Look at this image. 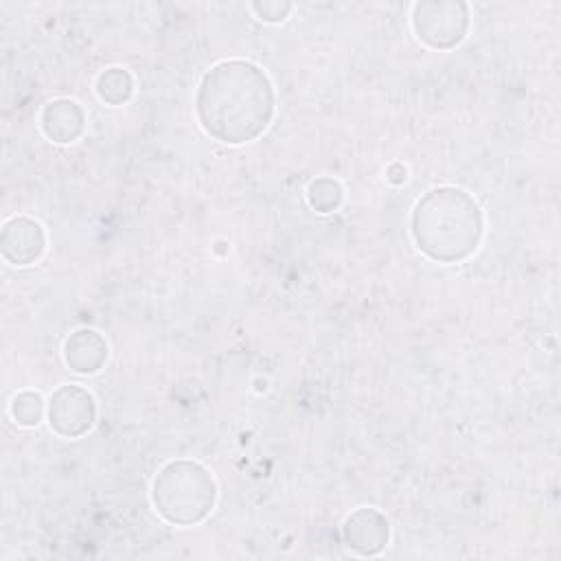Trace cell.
<instances>
[{
  "label": "cell",
  "instance_id": "cell-1",
  "mask_svg": "<svg viewBox=\"0 0 561 561\" xmlns=\"http://www.w3.org/2000/svg\"><path fill=\"white\" fill-rule=\"evenodd\" d=\"M272 112V83L250 61H221L199 83L197 116L217 140L230 145L254 140L267 127Z\"/></svg>",
  "mask_w": 561,
  "mask_h": 561
},
{
  "label": "cell",
  "instance_id": "cell-2",
  "mask_svg": "<svg viewBox=\"0 0 561 561\" xmlns=\"http://www.w3.org/2000/svg\"><path fill=\"white\" fill-rule=\"evenodd\" d=\"M412 234L430 259L454 263L476 252L482 237V213L465 191L434 188L414 208Z\"/></svg>",
  "mask_w": 561,
  "mask_h": 561
},
{
  "label": "cell",
  "instance_id": "cell-3",
  "mask_svg": "<svg viewBox=\"0 0 561 561\" xmlns=\"http://www.w3.org/2000/svg\"><path fill=\"white\" fill-rule=\"evenodd\" d=\"M153 502L171 524L202 522L215 504L213 476L197 462H169L153 482Z\"/></svg>",
  "mask_w": 561,
  "mask_h": 561
},
{
  "label": "cell",
  "instance_id": "cell-4",
  "mask_svg": "<svg viewBox=\"0 0 561 561\" xmlns=\"http://www.w3.org/2000/svg\"><path fill=\"white\" fill-rule=\"evenodd\" d=\"M434 9L440 20L432 15L427 4L414 7V28L419 37L434 48H447L458 44L467 31V7L458 2H434Z\"/></svg>",
  "mask_w": 561,
  "mask_h": 561
},
{
  "label": "cell",
  "instance_id": "cell-5",
  "mask_svg": "<svg viewBox=\"0 0 561 561\" xmlns=\"http://www.w3.org/2000/svg\"><path fill=\"white\" fill-rule=\"evenodd\" d=\"M94 399L77 386H61L50 397V427L61 436H81L94 421Z\"/></svg>",
  "mask_w": 561,
  "mask_h": 561
},
{
  "label": "cell",
  "instance_id": "cell-6",
  "mask_svg": "<svg viewBox=\"0 0 561 561\" xmlns=\"http://www.w3.org/2000/svg\"><path fill=\"white\" fill-rule=\"evenodd\" d=\"M344 537L348 548L362 554H375L388 541V522L381 513L373 508H362L346 519Z\"/></svg>",
  "mask_w": 561,
  "mask_h": 561
},
{
  "label": "cell",
  "instance_id": "cell-7",
  "mask_svg": "<svg viewBox=\"0 0 561 561\" xmlns=\"http://www.w3.org/2000/svg\"><path fill=\"white\" fill-rule=\"evenodd\" d=\"M107 357L105 340L92 331L81 329L66 342V362L77 373H96Z\"/></svg>",
  "mask_w": 561,
  "mask_h": 561
},
{
  "label": "cell",
  "instance_id": "cell-8",
  "mask_svg": "<svg viewBox=\"0 0 561 561\" xmlns=\"http://www.w3.org/2000/svg\"><path fill=\"white\" fill-rule=\"evenodd\" d=\"M42 127L53 140L70 142L83 131V112L75 101H53L44 110Z\"/></svg>",
  "mask_w": 561,
  "mask_h": 561
},
{
  "label": "cell",
  "instance_id": "cell-9",
  "mask_svg": "<svg viewBox=\"0 0 561 561\" xmlns=\"http://www.w3.org/2000/svg\"><path fill=\"white\" fill-rule=\"evenodd\" d=\"M96 90H99V96L103 101H110L114 105L123 103L129 99L131 90H134V83H131V77L121 70V68H110L107 72H103L99 77V83H96Z\"/></svg>",
  "mask_w": 561,
  "mask_h": 561
},
{
  "label": "cell",
  "instance_id": "cell-10",
  "mask_svg": "<svg viewBox=\"0 0 561 561\" xmlns=\"http://www.w3.org/2000/svg\"><path fill=\"white\" fill-rule=\"evenodd\" d=\"M13 414H15L20 425H37V421L42 416V399H39V394L24 392V394L15 397Z\"/></svg>",
  "mask_w": 561,
  "mask_h": 561
},
{
  "label": "cell",
  "instance_id": "cell-11",
  "mask_svg": "<svg viewBox=\"0 0 561 561\" xmlns=\"http://www.w3.org/2000/svg\"><path fill=\"white\" fill-rule=\"evenodd\" d=\"M337 191H340V186H337V182H333V180H327V191H322L320 182H313V184L309 186V202H311V206H316V208L320 210L322 199L327 197L329 210H333V208L337 206V202H340L342 195H329V193H337Z\"/></svg>",
  "mask_w": 561,
  "mask_h": 561
}]
</instances>
